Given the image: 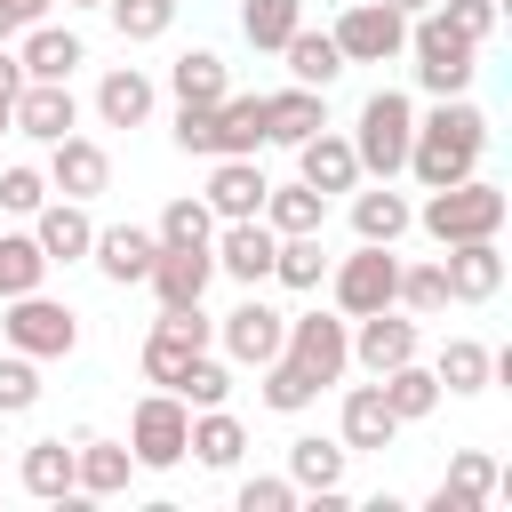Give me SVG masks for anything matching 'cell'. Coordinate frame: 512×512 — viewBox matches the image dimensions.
Listing matches in <instances>:
<instances>
[{
    "label": "cell",
    "mask_w": 512,
    "mask_h": 512,
    "mask_svg": "<svg viewBox=\"0 0 512 512\" xmlns=\"http://www.w3.org/2000/svg\"><path fill=\"white\" fill-rule=\"evenodd\" d=\"M480 152H488V112L464 104V96H440V104L416 120V136H408V176H416L424 192H440V184H456V176H480Z\"/></svg>",
    "instance_id": "cell-1"
},
{
    "label": "cell",
    "mask_w": 512,
    "mask_h": 512,
    "mask_svg": "<svg viewBox=\"0 0 512 512\" xmlns=\"http://www.w3.org/2000/svg\"><path fill=\"white\" fill-rule=\"evenodd\" d=\"M408 56H416V80L432 96H464L472 72H480V40H464L440 8H416L408 16Z\"/></svg>",
    "instance_id": "cell-2"
},
{
    "label": "cell",
    "mask_w": 512,
    "mask_h": 512,
    "mask_svg": "<svg viewBox=\"0 0 512 512\" xmlns=\"http://www.w3.org/2000/svg\"><path fill=\"white\" fill-rule=\"evenodd\" d=\"M504 208H512V200H504L488 176H456V184H440V192L416 208V224H424L440 248H448V240H496V232H504Z\"/></svg>",
    "instance_id": "cell-3"
},
{
    "label": "cell",
    "mask_w": 512,
    "mask_h": 512,
    "mask_svg": "<svg viewBox=\"0 0 512 512\" xmlns=\"http://www.w3.org/2000/svg\"><path fill=\"white\" fill-rule=\"evenodd\" d=\"M408 136H416V104L400 88H376L360 104V128H352V152H360V176H400L408 168Z\"/></svg>",
    "instance_id": "cell-4"
},
{
    "label": "cell",
    "mask_w": 512,
    "mask_h": 512,
    "mask_svg": "<svg viewBox=\"0 0 512 512\" xmlns=\"http://www.w3.org/2000/svg\"><path fill=\"white\" fill-rule=\"evenodd\" d=\"M0 336H8V352H32V360H64V352L80 344V320H72L56 296L24 288V296H8V320H0Z\"/></svg>",
    "instance_id": "cell-5"
},
{
    "label": "cell",
    "mask_w": 512,
    "mask_h": 512,
    "mask_svg": "<svg viewBox=\"0 0 512 512\" xmlns=\"http://www.w3.org/2000/svg\"><path fill=\"white\" fill-rule=\"evenodd\" d=\"M392 288H400V256H392V240H360V248L336 264V312H344V320L384 312Z\"/></svg>",
    "instance_id": "cell-6"
},
{
    "label": "cell",
    "mask_w": 512,
    "mask_h": 512,
    "mask_svg": "<svg viewBox=\"0 0 512 512\" xmlns=\"http://www.w3.org/2000/svg\"><path fill=\"white\" fill-rule=\"evenodd\" d=\"M184 432H192V408H184L176 392H152V400H136V416H128V456L152 464V472H168V464H184Z\"/></svg>",
    "instance_id": "cell-7"
},
{
    "label": "cell",
    "mask_w": 512,
    "mask_h": 512,
    "mask_svg": "<svg viewBox=\"0 0 512 512\" xmlns=\"http://www.w3.org/2000/svg\"><path fill=\"white\" fill-rule=\"evenodd\" d=\"M336 48H344V64H392L400 48H408V16L400 8H384V0H352L344 16H336V32H328Z\"/></svg>",
    "instance_id": "cell-8"
},
{
    "label": "cell",
    "mask_w": 512,
    "mask_h": 512,
    "mask_svg": "<svg viewBox=\"0 0 512 512\" xmlns=\"http://www.w3.org/2000/svg\"><path fill=\"white\" fill-rule=\"evenodd\" d=\"M216 336H224V352L240 360V368H264V360H280V344H288V312H272L256 288L216 320Z\"/></svg>",
    "instance_id": "cell-9"
},
{
    "label": "cell",
    "mask_w": 512,
    "mask_h": 512,
    "mask_svg": "<svg viewBox=\"0 0 512 512\" xmlns=\"http://www.w3.org/2000/svg\"><path fill=\"white\" fill-rule=\"evenodd\" d=\"M296 368H312L320 384H336L344 368H352V328L336 320V312H296L288 320V344H280Z\"/></svg>",
    "instance_id": "cell-10"
},
{
    "label": "cell",
    "mask_w": 512,
    "mask_h": 512,
    "mask_svg": "<svg viewBox=\"0 0 512 512\" xmlns=\"http://www.w3.org/2000/svg\"><path fill=\"white\" fill-rule=\"evenodd\" d=\"M272 224L264 216H232L216 240H208V256H216V272L224 280H240V288H256V280H272Z\"/></svg>",
    "instance_id": "cell-11"
},
{
    "label": "cell",
    "mask_w": 512,
    "mask_h": 512,
    "mask_svg": "<svg viewBox=\"0 0 512 512\" xmlns=\"http://www.w3.org/2000/svg\"><path fill=\"white\" fill-rule=\"evenodd\" d=\"M8 128H16V136L56 144V136H72V128H80V104H72V88H64V80H24V88H16V104H8Z\"/></svg>",
    "instance_id": "cell-12"
},
{
    "label": "cell",
    "mask_w": 512,
    "mask_h": 512,
    "mask_svg": "<svg viewBox=\"0 0 512 512\" xmlns=\"http://www.w3.org/2000/svg\"><path fill=\"white\" fill-rule=\"evenodd\" d=\"M104 184H112V152H104L96 136H56V144H48V192L96 200Z\"/></svg>",
    "instance_id": "cell-13"
},
{
    "label": "cell",
    "mask_w": 512,
    "mask_h": 512,
    "mask_svg": "<svg viewBox=\"0 0 512 512\" xmlns=\"http://www.w3.org/2000/svg\"><path fill=\"white\" fill-rule=\"evenodd\" d=\"M440 280H448V304H488L504 288V248L496 240H448Z\"/></svg>",
    "instance_id": "cell-14"
},
{
    "label": "cell",
    "mask_w": 512,
    "mask_h": 512,
    "mask_svg": "<svg viewBox=\"0 0 512 512\" xmlns=\"http://www.w3.org/2000/svg\"><path fill=\"white\" fill-rule=\"evenodd\" d=\"M296 176H304L312 192H352V184H360V152H352V136L312 128V136L296 144Z\"/></svg>",
    "instance_id": "cell-15"
},
{
    "label": "cell",
    "mask_w": 512,
    "mask_h": 512,
    "mask_svg": "<svg viewBox=\"0 0 512 512\" xmlns=\"http://www.w3.org/2000/svg\"><path fill=\"white\" fill-rule=\"evenodd\" d=\"M264 184H272V176L256 168V152H224L200 200L216 208V224H232V216H256V208H264Z\"/></svg>",
    "instance_id": "cell-16"
},
{
    "label": "cell",
    "mask_w": 512,
    "mask_h": 512,
    "mask_svg": "<svg viewBox=\"0 0 512 512\" xmlns=\"http://www.w3.org/2000/svg\"><path fill=\"white\" fill-rule=\"evenodd\" d=\"M88 256H96V272H104L112 288H136V280L152 272V256H160V232H144V224H112V232L88 240Z\"/></svg>",
    "instance_id": "cell-17"
},
{
    "label": "cell",
    "mask_w": 512,
    "mask_h": 512,
    "mask_svg": "<svg viewBox=\"0 0 512 512\" xmlns=\"http://www.w3.org/2000/svg\"><path fill=\"white\" fill-rule=\"evenodd\" d=\"M208 280H216V256H208V248H160L152 272H144V288L160 296V312H168V304H200Z\"/></svg>",
    "instance_id": "cell-18"
},
{
    "label": "cell",
    "mask_w": 512,
    "mask_h": 512,
    "mask_svg": "<svg viewBox=\"0 0 512 512\" xmlns=\"http://www.w3.org/2000/svg\"><path fill=\"white\" fill-rule=\"evenodd\" d=\"M352 360L368 368V376H384V368H400V360H416V320L408 312H360V336H352Z\"/></svg>",
    "instance_id": "cell-19"
},
{
    "label": "cell",
    "mask_w": 512,
    "mask_h": 512,
    "mask_svg": "<svg viewBox=\"0 0 512 512\" xmlns=\"http://www.w3.org/2000/svg\"><path fill=\"white\" fill-rule=\"evenodd\" d=\"M32 216H40V224H32V240H40V256H48V264H80V256H88V240H96L88 200H40Z\"/></svg>",
    "instance_id": "cell-20"
},
{
    "label": "cell",
    "mask_w": 512,
    "mask_h": 512,
    "mask_svg": "<svg viewBox=\"0 0 512 512\" xmlns=\"http://www.w3.org/2000/svg\"><path fill=\"white\" fill-rule=\"evenodd\" d=\"M128 472H136V456H128V448H112V440H96V432H80V440H72V488H80V496H120V488H128Z\"/></svg>",
    "instance_id": "cell-21"
},
{
    "label": "cell",
    "mask_w": 512,
    "mask_h": 512,
    "mask_svg": "<svg viewBox=\"0 0 512 512\" xmlns=\"http://www.w3.org/2000/svg\"><path fill=\"white\" fill-rule=\"evenodd\" d=\"M16 64H24V80H72V64H88V48L64 24H32L24 48H16Z\"/></svg>",
    "instance_id": "cell-22"
},
{
    "label": "cell",
    "mask_w": 512,
    "mask_h": 512,
    "mask_svg": "<svg viewBox=\"0 0 512 512\" xmlns=\"http://www.w3.org/2000/svg\"><path fill=\"white\" fill-rule=\"evenodd\" d=\"M392 440H400V416L384 408V392H376V384H352V392H344V456L392 448Z\"/></svg>",
    "instance_id": "cell-23"
},
{
    "label": "cell",
    "mask_w": 512,
    "mask_h": 512,
    "mask_svg": "<svg viewBox=\"0 0 512 512\" xmlns=\"http://www.w3.org/2000/svg\"><path fill=\"white\" fill-rule=\"evenodd\" d=\"M312 128H328L320 88H280V96H264V144H304Z\"/></svg>",
    "instance_id": "cell-24"
},
{
    "label": "cell",
    "mask_w": 512,
    "mask_h": 512,
    "mask_svg": "<svg viewBox=\"0 0 512 512\" xmlns=\"http://www.w3.org/2000/svg\"><path fill=\"white\" fill-rule=\"evenodd\" d=\"M240 448H248V432H240V416H224V408H192V432H184V456H200L208 472H232V464H240Z\"/></svg>",
    "instance_id": "cell-25"
},
{
    "label": "cell",
    "mask_w": 512,
    "mask_h": 512,
    "mask_svg": "<svg viewBox=\"0 0 512 512\" xmlns=\"http://www.w3.org/2000/svg\"><path fill=\"white\" fill-rule=\"evenodd\" d=\"M488 496H496V464L480 448H464V456H448V480L432 488V512H480Z\"/></svg>",
    "instance_id": "cell-26"
},
{
    "label": "cell",
    "mask_w": 512,
    "mask_h": 512,
    "mask_svg": "<svg viewBox=\"0 0 512 512\" xmlns=\"http://www.w3.org/2000/svg\"><path fill=\"white\" fill-rule=\"evenodd\" d=\"M168 88H176V104H224V96H232V72H224L216 48H184V56L168 64Z\"/></svg>",
    "instance_id": "cell-27"
},
{
    "label": "cell",
    "mask_w": 512,
    "mask_h": 512,
    "mask_svg": "<svg viewBox=\"0 0 512 512\" xmlns=\"http://www.w3.org/2000/svg\"><path fill=\"white\" fill-rule=\"evenodd\" d=\"M272 232H320L328 224V192H312L304 176L296 184H264V208H256Z\"/></svg>",
    "instance_id": "cell-28"
},
{
    "label": "cell",
    "mask_w": 512,
    "mask_h": 512,
    "mask_svg": "<svg viewBox=\"0 0 512 512\" xmlns=\"http://www.w3.org/2000/svg\"><path fill=\"white\" fill-rule=\"evenodd\" d=\"M280 56H288V72H296V88H320V96H328V80L344 72V48H336L328 32H304V24H296V32L280 40Z\"/></svg>",
    "instance_id": "cell-29"
},
{
    "label": "cell",
    "mask_w": 512,
    "mask_h": 512,
    "mask_svg": "<svg viewBox=\"0 0 512 512\" xmlns=\"http://www.w3.org/2000/svg\"><path fill=\"white\" fill-rule=\"evenodd\" d=\"M376 392H384V408H392L400 424H416V416H432V408H440V376H432V368H416V360L384 368V376H376Z\"/></svg>",
    "instance_id": "cell-30"
},
{
    "label": "cell",
    "mask_w": 512,
    "mask_h": 512,
    "mask_svg": "<svg viewBox=\"0 0 512 512\" xmlns=\"http://www.w3.org/2000/svg\"><path fill=\"white\" fill-rule=\"evenodd\" d=\"M408 224H416V208H408L384 176H376V192H352V232H360V240H400Z\"/></svg>",
    "instance_id": "cell-31"
},
{
    "label": "cell",
    "mask_w": 512,
    "mask_h": 512,
    "mask_svg": "<svg viewBox=\"0 0 512 512\" xmlns=\"http://www.w3.org/2000/svg\"><path fill=\"white\" fill-rule=\"evenodd\" d=\"M96 112H104V128H136V120L152 112V80H144L136 64L104 72V88H96Z\"/></svg>",
    "instance_id": "cell-32"
},
{
    "label": "cell",
    "mask_w": 512,
    "mask_h": 512,
    "mask_svg": "<svg viewBox=\"0 0 512 512\" xmlns=\"http://www.w3.org/2000/svg\"><path fill=\"white\" fill-rule=\"evenodd\" d=\"M272 280H280V288H320V280H328L320 232H280V240H272Z\"/></svg>",
    "instance_id": "cell-33"
},
{
    "label": "cell",
    "mask_w": 512,
    "mask_h": 512,
    "mask_svg": "<svg viewBox=\"0 0 512 512\" xmlns=\"http://www.w3.org/2000/svg\"><path fill=\"white\" fill-rule=\"evenodd\" d=\"M288 480L312 488V496H320V488H344V440H312V432L288 440Z\"/></svg>",
    "instance_id": "cell-34"
},
{
    "label": "cell",
    "mask_w": 512,
    "mask_h": 512,
    "mask_svg": "<svg viewBox=\"0 0 512 512\" xmlns=\"http://www.w3.org/2000/svg\"><path fill=\"white\" fill-rule=\"evenodd\" d=\"M224 152H264V96H224L216 104V160Z\"/></svg>",
    "instance_id": "cell-35"
},
{
    "label": "cell",
    "mask_w": 512,
    "mask_h": 512,
    "mask_svg": "<svg viewBox=\"0 0 512 512\" xmlns=\"http://www.w3.org/2000/svg\"><path fill=\"white\" fill-rule=\"evenodd\" d=\"M320 392H328V384H320L312 368H296L288 352H280V360H264V408H280V416H304Z\"/></svg>",
    "instance_id": "cell-36"
},
{
    "label": "cell",
    "mask_w": 512,
    "mask_h": 512,
    "mask_svg": "<svg viewBox=\"0 0 512 512\" xmlns=\"http://www.w3.org/2000/svg\"><path fill=\"white\" fill-rule=\"evenodd\" d=\"M16 480H24L32 496H48V504L72 496V448H64V440H32L24 464H16Z\"/></svg>",
    "instance_id": "cell-37"
},
{
    "label": "cell",
    "mask_w": 512,
    "mask_h": 512,
    "mask_svg": "<svg viewBox=\"0 0 512 512\" xmlns=\"http://www.w3.org/2000/svg\"><path fill=\"white\" fill-rule=\"evenodd\" d=\"M448 392H488V376H496V352L488 344H472V336H448V352H440V368H432Z\"/></svg>",
    "instance_id": "cell-38"
},
{
    "label": "cell",
    "mask_w": 512,
    "mask_h": 512,
    "mask_svg": "<svg viewBox=\"0 0 512 512\" xmlns=\"http://www.w3.org/2000/svg\"><path fill=\"white\" fill-rule=\"evenodd\" d=\"M40 280H48L40 240H32V232H0V304H8V296H24V288H40Z\"/></svg>",
    "instance_id": "cell-39"
},
{
    "label": "cell",
    "mask_w": 512,
    "mask_h": 512,
    "mask_svg": "<svg viewBox=\"0 0 512 512\" xmlns=\"http://www.w3.org/2000/svg\"><path fill=\"white\" fill-rule=\"evenodd\" d=\"M208 240H216V208L208 200L184 192V200L160 208V248H208Z\"/></svg>",
    "instance_id": "cell-40"
},
{
    "label": "cell",
    "mask_w": 512,
    "mask_h": 512,
    "mask_svg": "<svg viewBox=\"0 0 512 512\" xmlns=\"http://www.w3.org/2000/svg\"><path fill=\"white\" fill-rule=\"evenodd\" d=\"M296 24H304V0H240V32H248V48H280Z\"/></svg>",
    "instance_id": "cell-41"
},
{
    "label": "cell",
    "mask_w": 512,
    "mask_h": 512,
    "mask_svg": "<svg viewBox=\"0 0 512 512\" xmlns=\"http://www.w3.org/2000/svg\"><path fill=\"white\" fill-rule=\"evenodd\" d=\"M224 392H232V368L208 360V352H192L184 376H176V400H184V408H224Z\"/></svg>",
    "instance_id": "cell-42"
},
{
    "label": "cell",
    "mask_w": 512,
    "mask_h": 512,
    "mask_svg": "<svg viewBox=\"0 0 512 512\" xmlns=\"http://www.w3.org/2000/svg\"><path fill=\"white\" fill-rule=\"evenodd\" d=\"M392 304H408L416 320H424V312H448V280H440V264H400Z\"/></svg>",
    "instance_id": "cell-43"
},
{
    "label": "cell",
    "mask_w": 512,
    "mask_h": 512,
    "mask_svg": "<svg viewBox=\"0 0 512 512\" xmlns=\"http://www.w3.org/2000/svg\"><path fill=\"white\" fill-rule=\"evenodd\" d=\"M104 8H112L120 40H160V32L176 24V0H104Z\"/></svg>",
    "instance_id": "cell-44"
},
{
    "label": "cell",
    "mask_w": 512,
    "mask_h": 512,
    "mask_svg": "<svg viewBox=\"0 0 512 512\" xmlns=\"http://www.w3.org/2000/svg\"><path fill=\"white\" fill-rule=\"evenodd\" d=\"M40 400V368H32V352H0V416H24Z\"/></svg>",
    "instance_id": "cell-45"
},
{
    "label": "cell",
    "mask_w": 512,
    "mask_h": 512,
    "mask_svg": "<svg viewBox=\"0 0 512 512\" xmlns=\"http://www.w3.org/2000/svg\"><path fill=\"white\" fill-rule=\"evenodd\" d=\"M176 152H200V160H216V104H176Z\"/></svg>",
    "instance_id": "cell-46"
},
{
    "label": "cell",
    "mask_w": 512,
    "mask_h": 512,
    "mask_svg": "<svg viewBox=\"0 0 512 512\" xmlns=\"http://www.w3.org/2000/svg\"><path fill=\"white\" fill-rule=\"evenodd\" d=\"M40 200H48V176L40 168H0V208L8 216H32Z\"/></svg>",
    "instance_id": "cell-47"
},
{
    "label": "cell",
    "mask_w": 512,
    "mask_h": 512,
    "mask_svg": "<svg viewBox=\"0 0 512 512\" xmlns=\"http://www.w3.org/2000/svg\"><path fill=\"white\" fill-rule=\"evenodd\" d=\"M440 16H448L464 40H488V32H496V0H448Z\"/></svg>",
    "instance_id": "cell-48"
},
{
    "label": "cell",
    "mask_w": 512,
    "mask_h": 512,
    "mask_svg": "<svg viewBox=\"0 0 512 512\" xmlns=\"http://www.w3.org/2000/svg\"><path fill=\"white\" fill-rule=\"evenodd\" d=\"M296 504V480H248L240 488V512H288Z\"/></svg>",
    "instance_id": "cell-49"
},
{
    "label": "cell",
    "mask_w": 512,
    "mask_h": 512,
    "mask_svg": "<svg viewBox=\"0 0 512 512\" xmlns=\"http://www.w3.org/2000/svg\"><path fill=\"white\" fill-rule=\"evenodd\" d=\"M40 16H48V0H0V48H8L16 32H32Z\"/></svg>",
    "instance_id": "cell-50"
},
{
    "label": "cell",
    "mask_w": 512,
    "mask_h": 512,
    "mask_svg": "<svg viewBox=\"0 0 512 512\" xmlns=\"http://www.w3.org/2000/svg\"><path fill=\"white\" fill-rule=\"evenodd\" d=\"M16 88H24V64H16V56H8V48H0V112H8V104H16Z\"/></svg>",
    "instance_id": "cell-51"
},
{
    "label": "cell",
    "mask_w": 512,
    "mask_h": 512,
    "mask_svg": "<svg viewBox=\"0 0 512 512\" xmlns=\"http://www.w3.org/2000/svg\"><path fill=\"white\" fill-rule=\"evenodd\" d=\"M384 8H400V16H416V8H432V0H384Z\"/></svg>",
    "instance_id": "cell-52"
},
{
    "label": "cell",
    "mask_w": 512,
    "mask_h": 512,
    "mask_svg": "<svg viewBox=\"0 0 512 512\" xmlns=\"http://www.w3.org/2000/svg\"><path fill=\"white\" fill-rule=\"evenodd\" d=\"M64 8H104V0H64Z\"/></svg>",
    "instance_id": "cell-53"
},
{
    "label": "cell",
    "mask_w": 512,
    "mask_h": 512,
    "mask_svg": "<svg viewBox=\"0 0 512 512\" xmlns=\"http://www.w3.org/2000/svg\"><path fill=\"white\" fill-rule=\"evenodd\" d=\"M0 136H8V112H0Z\"/></svg>",
    "instance_id": "cell-54"
}]
</instances>
